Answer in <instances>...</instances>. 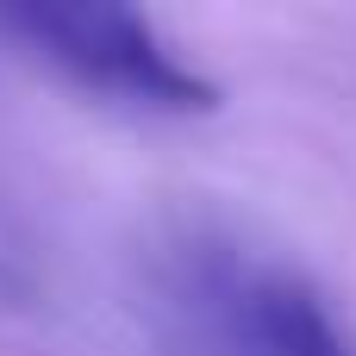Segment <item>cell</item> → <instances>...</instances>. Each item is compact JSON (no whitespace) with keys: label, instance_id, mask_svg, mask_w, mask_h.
<instances>
[{"label":"cell","instance_id":"obj_1","mask_svg":"<svg viewBox=\"0 0 356 356\" xmlns=\"http://www.w3.org/2000/svg\"><path fill=\"white\" fill-rule=\"evenodd\" d=\"M0 31H13L31 56L69 75L81 94H100L131 113L194 119L219 106V88L188 69L138 6L119 0H19L0 6Z\"/></svg>","mask_w":356,"mask_h":356},{"label":"cell","instance_id":"obj_2","mask_svg":"<svg viewBox=\"0 0 356 356\" xmlns=\"http://www.w3.org/2000/svg\"><path fill=\"white\" fill-rule=\"evenodd\" d=\"M188 307L213 356H356L332 307L288 269L200 257L188 269Z\"/></svg>","mask_w":356,"mask_h":356}]
</instances>
